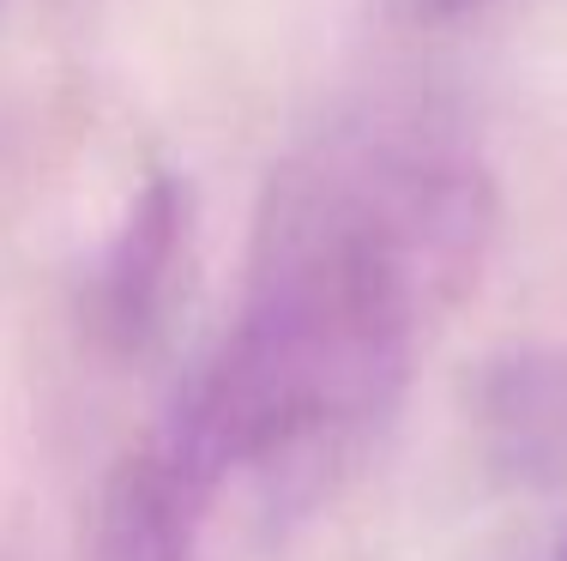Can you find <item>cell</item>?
Instances as JSON below:
<instances>
[{"instance_id": "cell-1", "label": "cell", "mask_w": 567, "mask_h": 561, "mask_svg": "<svg viewBox=\"0 0 567 561\" xmlns=\"http://www.w3.org/2000/svg\"><path fill=\"white\" fill-rule=\"evenodd\" d=\"M489 181L429 127H344L278 169L224 344L145 447L199 507L241 471L357 447L399 405L416 339L477 278Z\"/></svg>"}, {"instance_id": "cell-2", "label": "cell", "mask_w": 567, "mask_h": 561, "mask_svg": "<svg viewBox=\"0 0 567 561\" xmlns=\"http://www.w3.org/2000/svg\"><path fill=\"white\" fill-rule=\"evenodd\" d=\"M182 248H187V187L175 176H152L133 194L115 242L103 248L97 272H91L85 314L110 351H140L157 332L175 272H182Z\"/></svg>"}, {"instance_id": "cell-3", "label": "cell", "mask_w": 567, "mask_h": 561, "mask_svg": "<svg viewBox=\"0 0 567 561\" xmlns=\"http://www.w3.org/2000/svg\"><path fill=\"white\" fill-rule=\"evenodd\" d=\"M477 423L525 484H567V356H507L483 374Z\"/></svg>"}, {"instance_id": "cell-4", "label": "cell", "mask_w": 567, "mask_h": 561, "mask_svg": "<svg viewBox=\"0 0 567 561\" xmlns=\"http://www.w3.org/2000/svg\"><path fill=\"white\" fill-rule=\"evenodd\" d=\"M206 507L175 484L152 447L121 459L97 507V561H194Z\"/></svg>"}, {"instance_id": "cell-5", "label": "cell", "mask_w": 567, "mask_h": 561, "mask_svg": "<svg viewBox=\"0 0 567 561\" xmlns=\"http://www.w3.org/2000/svg\"><path fill=\"white\" fill-rule=\"evenodd\" d=\"M477 7H489V0H423L429 19H458V12H477Z\"/></svg>"}, {"instance_id": "cell-6", "label": "cell", "mask_w": 567, "mask_h": 561, "mask_svg": "<svg viewBox=\"0 0 567 561\" xmlns=\"http://www.w3.org/2000/svg\"><path fill=\"white\" fill-rule=\"evenodd\" d=\"M561 561H567V543H561Z\"/></svg>"}]
</instances>
